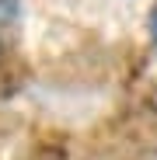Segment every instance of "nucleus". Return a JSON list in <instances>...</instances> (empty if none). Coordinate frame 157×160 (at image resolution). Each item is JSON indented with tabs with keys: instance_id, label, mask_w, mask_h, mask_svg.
I'll return each instance as SVG.
<instances>
[{
	"instance_id": "1",
	"label": "nucleus",
	"mask_w": 157,
	"mask_h": 160,
	"mask_svg": "<svg viewBox=\"0 0 157 160\" xmlns=\"http://www.w3.org/2000/svg\"><path fill=\"white\" fill-rule=\"evenodd\" d=\"M21 11V0H0V24H11Z\"/></svg>"
},
{
	"instance_id": "2",
	"label": "nucleus",
	"mask_w": 157,
	"mask_h": 160,
	"mask_svg": "<svg viewBox=\"0 0 157 160\" xmlns=\"http://www.w3.org/2000/svg\"><path fill=\"white\" fill-rule=\"evenodd\" d=\"M150 38H154V49H157V7H154V14H150Z\"/></svg>"
}]
</instances>
